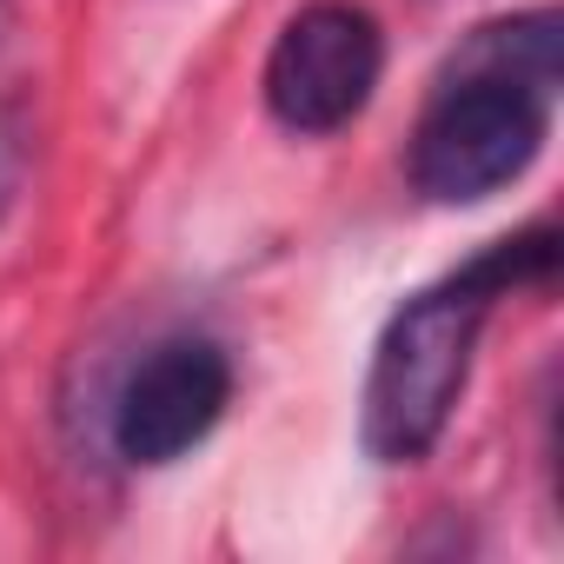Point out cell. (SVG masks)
Wrapping results in <instances>:
<instances>
[{"label":"cell","mask_w":564,"mask_h":564,"mask_svg":"<svg viewBox=\"0 0 564 564\" xmlns=\"http://www.w3.org/2000/svg\"><path fill=\"white\" fill-rule=\"evenodd\" d=\"M232 405V359L206 333H173L140 352L113 399V452L140 471L180 465L193 445L213 438V425Z\"/></svg>","instance_id":"277c9868"},{"label":"cell","mask_w":564,"mask_h":564,"mask_svg":"<svg viewBox=\"0 0 564 564\" xmlns=\"http://www.w3.org/2000/svg\"><path fill=\"white\" fill-rule=\"evenodd\" d=\"M379 74H386V34L359 0H306L272 34L259 94H265V113L286 133L326 140L372 107Z\"/></svg>","instance_id":"3957f363"},{"label":"cell","mask_w":564,"mask_h":564,"mask_svg":"<svg viewBox=\"0 0 564 564\" xmlns=\"http://www.w3.org/2000/svg\"><path fill=\"white\" fill-rule=\"evenodd\" d=\"M14 8H21V0H0V34H8V28H14Z\"/></svg>","instance_id":"8992f818"},{"label":"cell","mask_w":564,"mask_h":564,"mask_svg":"<svg viewBox=\"0 0 564 564\" xmlns=\"http://www.w3.org/2000/svg\"><path fill=\"white\" fill-rule=\"evenodd\" d=\"M564 80V41L551 14L491 21L438 74L405 173L432 206H478L524 180L551 140V107Z\"/></svg>","instance_id":"7a4b0ae2"},{"label":"cell","mask_w":564,"mask_h":564,"mask_svg":"<svg viewBox=\"0 0 564 564\" xmlns=\"http://www.w3.org/2000/svg\"><path fill=\"white\" fill-rule=\"evenodd\" d=\"M551 265H557V232L538 219V226L491 239L485 252H471L432 286H419L386 319L372 366H366V392H359V445L379 465H425L438 452L471 386L485 319L518 286H544Z\"/></svg>","instance_id":"6da1fadb"},{"label":"cell","mask_w":564,"mask_h":564,"mask_svg":"<svg viewBox=\"0 0 564 564\" xmlns=\"http://www.w3.org/2000/svg\"><path fill=\"white\" fill-rule=\"evenodd\" d=\"M14 193H21V133L0 120V213L14 206Z\"/></svg>","instance_id":"5b68a950"}]
</instances>
